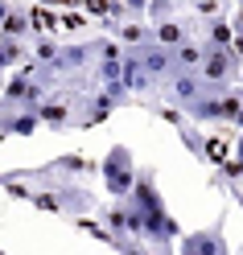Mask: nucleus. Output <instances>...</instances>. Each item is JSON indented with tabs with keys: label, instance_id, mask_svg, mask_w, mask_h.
Wrapping results in <instances>:
<instances>
[{
	"label": "nucleus",
	"instance_id": "nucleus-1",
	"mask_svg": "<svg viewBox=\"0 0 243 255\" xmlns=\"http://www.w3.org/2000/svg\"><path fill=\"white\" fill-rule=\"evenodd\" d=\"M124 202H132L136 210H140V222H144V243L169 255V247L177 243V239H182V227H177V218L165 210V198H161V189H157L153 169H136V185H132V194H128Z\"/></svg>",
	"mask_w": 243,
	"mask_h": 255
},
{
	"label": "nucleus",
	"instance_id": "nucleus-2",
	"mask_svg": "<svg viewBox=\"0 0 243 255\" xmlns=\"http://www.w3.org/2000/svg\"><path fill=\"white\" fill-rule=\"evenodd\" d=\"M239 107H243V91H206L182 111V116L190 124H231V116Z\"/></svg>",
	"mask_w": 243,
	"mask_h": 255
},
{
	"label": "nucleus",
	"instance_id": "nucleus-3",
	"mask_svg": "<svg viewBox=\"0 0 243 255\" xmlns=\"http://www.w3.org/2000/svg\"><path fill=\"white\" fill-rule=\"evenodd\" d=\"M99 173H103V185H107V194L116 202H124L128 194H132V185H136V161H132V152H128L124 144H111L107 148Z\"/></svg>",
	"mask_w": 243,
	"mask_h": 255
},
{
	"label": "nucleus",
	"instance_id": "nucleus-4",
	"mask_svg": "<svg viewBox=\"0 0 243 255\" xmlns=\"http://www.w3.org/2000/svg\"><path fill=\"white\" fill-rule=\"evenodd\" d=\"M198 78L206 83V91H231V83L239 78V58L231 54V45H223V50H206L202 66H198Z\"/></svg>",
	"mask_w": 243,
	"mask_h": 255
},
{
	"label": "nucleus",
	"instance_id": "nucleus-5",
	"mask_svg": "<svg viewBox=\"0 0 243 255\" xmlns=\"http://www.w3.org/2000/svg\"><path fill=\"white\" fill-rule=\"evenodd\" d=\"M136 62H140V70L153 78V87H165L169 78H173V54L165 50V45H157V41H144L136 45Z\"/></svg>",
	"mask_w": 243,
	"mask_h": 255
},
{
	"label": "nucleus",
	"instance_id": "nucleus-6",
	"mask_svg": "<svg viewBox=\"0 0 243 255\" xmlns=\"http://www.w3.org/2000/svg\"><path fill=\"white\" fill-rule=\"evenodd\" d=\"M182 243V255H231L227 251V231H223V218L206 231H190L177 239Z\"/></svg>",
	"mask_w": 243,
	"mask_h": 255
},
{
	"label": "nucleus",
	"instance_id": "nucleus-7",
	"mask_svg": "<svg viewBox=\"0 0 243 255\" xmlns=\"http://www.w3.org/2000/svg\"><path fill=\"white\" fill-rule=\"evenodd\" d=\"M165 95H169V103L173 107H190L194 99H198V95H206V83L198 78V70H190V74H173L169 83H165Z\"/></svg>",
	"mask_w": 243,
	"mask_h": 255
},
{
	"label": "nucleus",
	"instance_id": "nucleus-8",
	"mask_svg": "<svg viewBox=\"0 0 243 255\" xmlns=\"http://www.w3.org/2000/svg\"><path fill=\"white\" fill-rule=\"evenodd\" d=\"M33 111H37V124H50V128H70V124H74L70 99H66V95H58V91H50Z\"/></svg>",
	"mask_w": 243,
	"mask_h": 255
},
{
	"label": "nucleus",
	"instance_id": "nucleus-9",
	"mask_svg": "<svg viewBox=\"0 0 243 255\" xmlns=\"http://www.w3.org/2000/svg\"><path fill=\"white\" fill-rule=\"evenodd\" d=\"M149 29H153V41H157V45H165V50H177L182 41H190V37H194V25H190V21H182V17L153 21Z\"/></svg>",
	"mask_w": 243,
	"mask_h": 255
},
{
	"label": "nucleus",
	"instance_id": "nucleus-10",
	"mask_svg": "<svg viewBox=\"0 0 243 255\" xmlns=\"http://www.w3.org/2000/svg\"><path fill=\"white\" fill-rule=\"evenodd\" d=\"M120 83H124L128 95H144V91H153V78L140 70V62H136L132 50H124V54H120Z\"/></svg>",
	"mask_w": 243,
	"mask_h": 255
},
{
	"label": "nucleus",
	"instance_id": "nucleus-11",
	"mask_svg": "<svg viewBox=\"0 0 243 255\" xmlns=\"http://www.w3.org/2000/svg\"><path fill=\"white\" fill-rule=\"evenodd\" d=\"M169 54H173V74H190V70L202 66L206 45H202L198 37H190V41H182V45H177V50H169Z\"/></svg>",
	"mask_w": 243,
	"mask_h": 255
},
{
	"label": "nucleus",
	"instance_id": "nucleus-12",
	"mask_svg": "<svg viewBox=\"0 0 243 255\" xmlns=\"http://www.w3.org/2000/svg\"><path fill=\"white\" fill-rule=\"evenodd\" d=\"M231 37H235V29H231V21H227L223 12L202 21V45L206 50H223V45H231Z\"/></svg>",
	"mask_w": 243,
	"mask_h": 255
},
{
	"label": "nucleus",
	"instance_id": "nucleus-13",
	"mask_svg": "<svg viewBox=\"0 0 243 255\" xmlns=\"http://www.w3.org/2000/svg\"><path fill=\"white\" fill-rule=\"evenodd\" d=\"M111 29H116V37L128 45V50H136V45L153 41V29H149V21H136V17H128V21H111Z\"/></svg>",
	"mask_w": 243,
	"mask_h": 255
},
{
	"label": "nucleus",
	"instance_id": "nucleus-14",
	"mask_svg": "<svg viewBox=\"0 0 243 255\" xmlns=\"http://www.w3.org/2000/svg\"><path fill=\"white\" fill-rule=\"evenodd\" d=\"M25 62H29V54H25V41L0 37V74H4V70H21Z\"/></svg>",
	"mask_w": 243,
	"mask_h": 255
},
{
	"label": "nucleus",
	"instance_id": "nucleus-15",
	"mask_svg": "<svg viewBox=\"0 0 243 255\" xmlns=\"http://www.w3.org/2000/svg\"><path fill=\"white\" fill-rule=\"evenodd\" d=\"M0 37L25 41V37H29V12H25V8H8L4 21H0Z\"/></svg>",
	"mask_w": 243,
	"mask_h": 255
},
{
	"label": "nucleus",
	"instance_id": "nucleus-16",
	"mask_svg": "<svg viewBox=\"0 0 243 255\" xmlns=\"http://www.w3.org/2000/svg\"><path fill=\"white\" fill-rule=\"evenodd\" d=\"M58 50H62L58 41H50V37H41V41H33V62H37L41 70H50L54 62H58Z\"/></svg>",
	"mask_w": 243,
	"mask_h": 255
},
{
	"label": "nucleus",
	"instance_id": "nucleus-17",
	"mask_svg": "<svg viewBox=\"0 0 243 255\" xmlns=\"http://www.w3.org/2000/svg\"><path fill=\"white\" fill-rule=\"evenodd\" d=\"M116 247L120 255H165V251H157V247H149V243H140V239H116Z\"/></svg>",
	"mask_w": 243,
	"mask_h": 255
},
{
	"label": "nucleus",
	"instance_id": "nucleus-18",
	"mask_svg": "<svg viewBox=\"0 0 243 255\" xmlns=\"http://www.w3.org/2000/svg\"><path fill=\"white\" fill-rule=\"evenodd\" d=\"M177 136H182V144L194 152V156H198V161H202V144H206V136L198 132V128H190V124H182V128H177Z\"/></svg>",
	"mask_w": 243,
	"mask_h": 255
},
{
	"label": "nucleus",
	"instance_id": "nucleus-19",
	"mask_svg": "<svg viewBox=\"0 0 243 255\" xmlns=\"http://www.w3.org/2000/svg\"><path fill=\"white\" fill-rule=\"evenodd\" d=\"M173 4H177V0H149V8H144V12H149V25H153V21H165V17H173V12H177Z\"/></svg>",
	"mask_w": 243,
	"mask_h": 255
},
{
	"label": "nucleus",
	"instance_id": "nucleus-20",
	"mask_svg": "<svg viewBox=\"0 0 243 255\" xmlns=\"http://www.w3.org/2000/svg\"><path fill=\"white\" fill-rule=\"evenodd\" d=\"M227 189H231V198L239 202V210H243V185H239V181H227Z\"/></svg>",
	"mask_w": 243,
	"mask_h": 255
},
{
	"label": "nucleus",
	"instance_id": "nucleus-21",
	"mask_svg": "<svg viewBox=\"0 0 243 255\" xmlns=\"http://www.w3.org/2000/svg\"><path fill=\"white\" fill-rule=\"evenodd\" d=\"M12 4H8V0H0V21H4V12H8Z\"/></svg>",
	"mask_w": 243,
	"mask_h": 255
},
{
	"label": "nucleus",
	"instance_id": "nucleus-22",
	"mask_svg": "<svg viewBox=\"0 0 243 255\" xmlns=\"http://www.w3.org/2000/svg\"><path fill=\"white\" fill-rule=\"evenodd\" d=\"M239 83H243V62H239Z\"/></svg>",
	"mask_w": 243,
	"mask_h": 255
},
{
	"label": "nucleus",
	"instance_id": "nucleus-23",
	"mask_svg": "<svg viewBox=\"0 0 243 255\" xmlns=\"http://www.w3.org/2000/svg\"><path fill=\"white\" fill-rule=\"evenodd\" d=\"M0 87H4V78H0Z\"/></svg>",
	"mask_w": 243,
	"mask_h": 255
},
{
	"label": "nucleus",
	"instance_id": "nucleus-24",
	"mask_svg": "<svg viewBox=\"0 0 243 255\" xmlns=\"http://www.w3.org/2000/svg\"><path fill=\"white\" fill-rule=\"evenodd\" d=\"M239 33H243V29H239Z\"/></svg>",
	"mask_w": 243,
	"mask_h": 255
}]
</instances>
